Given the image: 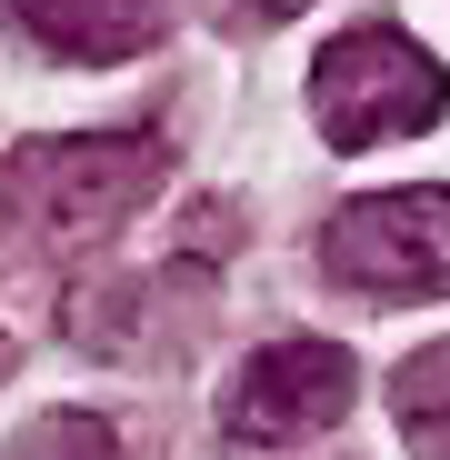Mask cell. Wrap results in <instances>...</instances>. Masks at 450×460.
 Masks as SVG:
<instances>
[{
	"label": "cell",
	"mask_w": 450,
	"mask_h": 460,
	"mask_svg": "<svg viewBox=\"0 0 450 460\" xmlns=\"http://www.w3.org/2000/svg\"><path fill=\"white\" fill-rule=\"evenodd\" d=\"M290 11H311V0H251V21H290Z\"/></svg>",
	"instance_id": "cell-8"
},
{
	"label": "cell",
	"mask_w": 450,
	"mask_h": 460,
	"mask_svg": "<svg viewBox=\"0 0 450 460\" xmlns=\"http://www.w3.org/2000/svg\"><path fill=\"white\" fill-rule=\"evenodd\" d=\"M440 101H450L440 60H430L410 31H381V21L350 31V40H331V50H321V70H311V111H321L331 150H370V140L430 130V120H440Z\"/></svg>",
	"instance_id": "cell-2"
},
{
	"label": "cell",
	"mask_w": 450,
	"mask_h": 460,
	"mask_svg": "<svg viewBox=\"0 0 450 460\" xmlns=\"http://www.w3.org/2000/svg\"><path fill=\"white\" fill-rule=\"evenodd\" d=\"M11 460H120V430L91 420V411H40V420L11 440Z\"/></svg>",
	"instance_id": "cell-7"
},
{
	"label": "cell",
	"mask_w": 450,
	"mask_h": 460,
	"mask_svg": "<svg viewBox=\"0 0 450 460\" xmlns=\"http://www.w3.org/2000/svg\"><path fill=\"white\" fill-rule=\"evenodd\" d=\"M220 411H231L241 440L290 450V440H311V430H331V420L350 411V360H340L331 341H270V350L241 360V380H231Z\"/></svg>",
	"instance_id": "cell-4"
},
{
	"label": "cell",
	"mask_w": 450,
	"mask_h": 460,
	"mask_svg": "<svg viewBox=\"0 0 450 460\" xmlns=\"http://www.w3.org/2000/svg\"><path fill=\"white\" fill-rule=\"evenodd\" d=\"M11 11H21V31H31L40 50H60V60H130V50L161 40L171 0H11Z\"/></svg>",
	"instance_id": "cell-5"
},
{
	"label": "cell",
	"mask_w": 450,
	"mask_h": 460,
	"mask_svg": "<svg viewBox=\"0 0 450 460\" xmlns=\"http://www.w3.org/2000/svg\"><path fill=\"white\" fill-rule=\"evenodd\" d=\"M391 411H401V430L420 440V460H450V341L420 350V360H401Z\"/></svg>",
	"instance_id": "cell-6"
},
{
	"label": "cell",
	"mask_w": 450,
	"mask_h": 460,
	"mask_svg": "<svg viewBox=\"0 0 450 460\" xmlns=\"http://www.w3.org/2000/svg\"><path fill=\"white\" fill-rule=\"evenodd\" d=\"M0 370H11V341H0Z\"/></svg>",
	"instance_id": "cell-9"
},
{
	"label": "cell",
	"mask_w": 450,
	"mask_h": 460,
	"mask_svg": "<svg viewBox=\"0 0 450 460\" xmlns=\"http://www.w3.org/2000/svg\"><path fill=\"white\" fill-rule=\"evenodd\" d=\"M321 270L360 300H440L450 290V190H370L321 230Z\"/></svg>",
	"instance_id": "cell-3"
},
{
	"label": "cell",
	"mask_w": 450,
	"mask_h": 460,
	"mask_svg": "<svg viewBox=\"0 0 450 460\" xmlns=\"http://www.w3.org/2000/svg\"><path fill=\"white\" fill-rule=\"evenodd\" d=\"M161 181H171V140L161 130H60V140L11 150V181L0 190H11L31 241H101Z\"/></svg>",
	"instance_id": "cell-1"
}]
</instances>
